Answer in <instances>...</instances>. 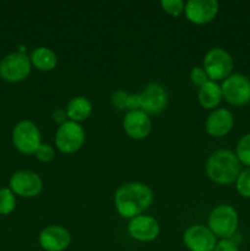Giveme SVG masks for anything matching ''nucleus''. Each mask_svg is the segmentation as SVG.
<instances>
[{"label":"nucleus","mask_w":250,"mask_h":251,"mask_svg":"<svg viewBox=\"0 0 250 251\" xmlns=\"http://www.w3.org/2000/svg\"><path fill=\"white\" fill-rule=\"evenodd\" d=\"M141 100V110L146 114H159L168 105V93L163 85L151 82L139 93Z\"/></svg>","instance_id":"10"},{"label":"nucleus","mask_w":250,"mask_h":251,"mask_svg":"<svg viewBox=\"0 0 250 251\" xmlns=\"http://www.w3.org/2000/svg\"><path fill=\"white\" fill-rule=\"evenodd\" d=\"M159 232H161V228H159L158 221L152 216H136L129 220V223H127V233L132 239L137 242H153L159 235Z\"/></svg>","instance_id":"12"},{"label":"nucleus","mask_w":250,"mask_h":251,"mask_svg":"<svg viewBox=\"0 0 250 251\" xmlns=\"http://www.w3.org/2000/svg\"><path fill=\"white\" fill-rule=\"evenodd\" d=\"M125 134L134 140H144L151 134L152 123L150 115L144 110H131L125 114L123 119Z\"/></svg>","instance_id":"15"},{"label":"nucleus","mask_w":250,"mask_h":251,"mask_svg":"<svg viewBox=\"0 0 250 251\" xmlns=\"http://www.w3.org/2000/svg\"><path fill=\"white\" fill-rule=\"evenodd\" d=\"M86 140L85 130L78 123L68 120L55 132V146L61 153L71 154L83 146Z\"/></svg>","instance_id":"6"},{"label":"nucleus","mask_w":250,"mask_h":251,"mask_svg":"<svg viewBox=\"0 0 250 251\" xmlns=\"http://www.w3.org/2000/svg\"><path fill=\"white\" fill-rule=\"evenodd\" d=\"M51 119H53V122L55 123V124H58L59 126L63 125L64 123H66L69 120L68 114H66V109H63V108L55 109L53 112V114H51Z\"/></svg>","instance_id":"29"},{"label":"nucleus","mask_w":250,"mask_h":251,"mask_svg":"<svg viewBox=\"0 0 250 251\" xmlns=\"http://www.w3.org/2000/svg\"><path fill=\"white\" fill-rule=\"evenodd\" d=\"M203 70L211 81H223L232 75L234 60L225 49L215 47L211 48L203 56Z\"/></svg>","instance_id":"4"},{"label":"nucleus","mask_w":250,"mask_h":251,"mask_svg":"<svg viewBox=\"0 0 250 251\" xmlns=\"http://www.w3.org/2000/svg\"><path fill=\"white\" fill-rule=\"evenodd\" d=\"M92 103L85 96H76L71 98L66 105V114H68L69 120L78 123V124L87 120L92 114Z\"/></svg>","instance_id":"17"},{"label":"nucleus","mask_w":250,"mask_h":251,"mask_svg":"<svg viewBox=\"0 0 250 251\" xmlns=\"http://www.w3.org/2000/svg\"><path fill=\"white\" fill-rule=\"evenodd\" d=\"M31 64L41 71H51L58 64V56L48 47H37L29 55Z\"/></svg>","instance_id":"19"},{"label":"nucleus","mask_w":250,"mask_h":251,"mask_svg":"<svg viewBox=\"0 0 250 251\" xmlns=\"http://www.w3.org/2000/svg\"><path fill=\"white\" fill-rule=\"evenodd\" d=\"M205 171L211 181L220 185H228L235 183L242 172V163L234 152L229 150H218L208 157Z\"/></svg>","instance_id":"2"},{"label":"nucleus","mask_w":250,"mask_h":251,"mask_svg":"<svg viewBox=\"0 0 250 251\" xmlns=\"http://www.w3.org/2000/svg\"><path fill=\"white\" fill-rule=\"evenodd\" d=\"M161 7L171 16H180L185 9L183 0H161Z\"/></svg>","instance_id":"23"},{"label":"nucleus","mask_w":250,"mask_h":251,"mask_svg":"<svg viewBox=\"0 0 250 251\" xmlns=\"http://www.w3.org/2000/svg\"><path fill=\"white\" fill-rule=\"evenodd\" d=\"M198 98L199 103H200L202 108L210 110L216 109L223 100L221 86L217 82H215V81L210 80L199 88Z\"/></svg>","instance_id":"18"},{"label":"nucleus","mask_w":250,"mask_h":251,"mask_svg":"<svg viewBox=\"0 0 250 251\" xmlns=\"http://www.w3.org/2000/svg\"><path fill=\"white\" fill-rule=\"evenodd\" d=\"M220 10L217 0H189L185 2V17L195 25H206L216 19Z\"/></svg>","instance_id":"11"},{"label":"nucleus","mask_w":250,"mask_h":251,"mask_svg":"<svg viewBox=\"0 0 250 251\" xmlns=\"http://www.w3.org/2000/svg\"><path fill=\"white\" fill-rule=\"evenodd\" d=\"M239 225L238 212L233 206L223 203L218 205L210 212L207 218V227L221 239H232Z\"/></svg>","instance_id":"3"},{"label":"nucleus","mask_w":250,"mask_h":251,"mask_svg":"<svg viewBox=\"0 0 250 251\" xmlns=\"http://www.w3.org/2000/svg\"><path fill=\"white\" fill-rule=\"evenodd\" d=\"M153 202V191L140 181H129L117 189L114 194L115 210L120 217L131 218L142 215Z\"/></svg>","instance_id":"1"},{"label":"nucleus","mask_w":250,"mask_h":251,"mask_svg":"<svg viewBox=\"0 0 250 251\" xmlns=\"http://www.w3.org/2000/svg\"><path fill=\"white\" fill-rule=\"evenodd\" d=\"M235 189L242 198L250 199V168L242 169L235 180Z\"/></svg>","instance_id":"22"},{"label":"nucleus","mask_w":250,"mask_h":251,"mask_svg":"<svg viewBox=\"0 0 250 251\" xmlns=\"http://www.w3.org/2000/svg\"><path fill=\"white\" fill-rule=\"evenodd\" d=\"M190 80L194 85L198 86V87L200 88L201 86L205 85L206 82H208L210 78H208L207 74H206V71L203 70V68L195 66V68H193L190 70Z\"/></svg>","instance_id":"25"},{"label":"nucleus","mask_w":250,"mask_h":251,"mask_svg":"<svg viewBox=\"0 0 250 251\" xmlns=\"http://www.w3.org/2000/svg\"><path fill=\"white\" fill-rule=\"evenodd\" d=\"M29 56L24 51L9 54L0 61V77L7 82H20L31 73Z\"/></svg>","instance_id":"8"},{"label":"nucleus","mask_w":250,"mask_h":251,"mask_svg":"<svg viewBox=\"0 0 250 251\" xmlns=\"http://www.w3.org/2000/svg\"><path fill=\"white\" fill-rule=\"evenodd\" d=\"M234 153L238 157L240 163L250 168V132L240 137Z\"/></svg>","instance_id":"20"},{"label":"nucleus","mask_w":250,"mask_h":251,"mask_svg":"<svg viewBox=\"0 0 250 251\" xmlns=\"http://www.w3.org/2000/svg\"><path fill=\"white\" fill-rule=\"evenodd\" d=\"M12 142L21 153L34 154L42 145V134L33 122L22 120L12 130Z\"/></svg>","instance_id":"5"},{"label":"nucleus","mask_w":250,"mask_h":251,"mask_svg":"<svg viewBox=\"0 0 250 251\" xmlns=\"http://www.w3.org/2000/svg\"><path fill=\"white\" fill-rule=\"evenodd\" d=\"M36 158L38 159L39 162H43V163H48V162L53 161L54 157H55V150H54L53 146L48 144H42L41 146L38 147V150L34 153Z\"/></svg>","instance_id":"24"},{"label":"nucleus","mask_w":250,"mask_h":251,"mask_svg":"<svg viewBox=\"0 0 250 251\" xmlns=\"http://www.w3.org/2000/svg\"><path fill=\"white\" fill-rule=\"evenodd\" d=\"M10 189L22 198H36L43 190V180L36 172L21 169L10 178Z\"/></svg>","instance_id":"9"},{"label":"nucleus","mask_w":250,"mask_h":251,"mask_svg":"<svg viewBox=\"0 0 250 251\" xmlns=\"http://www.w3.org/2000/svg\"><path fill=\"white\" fill-rule=\"evenodd\" d=\"M233 126H234V115L225 108H216L206 118V132L212 137L225 136L232 131Z\"/></svg>","instance_id":"16"},{"label":"nucleus","mask_w":250,"mask_h":251,"mask_svg":"<svg viewBox=\"0 0 250 251\" xmlns=\"http://www.w3.org/2000/svg\"><path fill=\"white\" fill-rule=\"evenodd\" d=\"M213 251H239L238 245L232 239H222L216 244Z\"/></svg>","instance_id":"27"},{"label":"nucleus","mask_w":250,"mask_h":251,"mask_svg":"<svg viewBox=\"0 0 250 251\" xmlns=\"http://www.w3.org/2000/svg\"><path fill=\"white\" fill-rule=\"evenodd\" d=\"M141 109V100H140L139 93H129L126 100V110L131 112V110H139Z\"/></svg>","instance_id":"28"},{"label":"nucleus","mask_w":250,"mask_h":251,"mask_svg":"<svg viewBox=\"0 0 250 251\" xmlns=\"http://www.w3.org/2000/svg\"><path fill=\"white\" fill-rule=\"evenodd\" d=\"M38 242L46 251H64L70 245L71 234L61 226H48L39 233Z\"/></svg>","instance_id":"14"},{"label":"nucleus","mask_w":250,"mask_h":251,"mask_svg":"<svg viewBox=\"0 0 250 251\" xmlns=\"http://www.w3.org/2000/svg\"><path fill=\"white\" fill-rule=\"evenodd\" d=\"M185 247L190 251H213L217 240L206 226L195 225L189 227L183 235Z\"/></svg>","instance_id":"13"},{"label":"nucleus","mask_w":250,"mask_h":251,"mask_svg":"<svg viewBox=\"0 0 250 251\" xmlns=\"http://www.w3.org/2000/svg\"><path fill=\"white\" fill-rule=\"evenodd\" d=\"M129 93L125 92L123 90H117L112 93L110 96V103L114 108H117L118 110H124L126 109V100Z\"/></svg>","instance_id":"26"},{"label":"nucleus","mask_w":250,"mask_h":251,"mask_svg":"<svg viewBox=\"0 0 250 251\" xmlns=\"http://www.w3.org/2000/svg\"><path fill=\"white\" fill-rule=\"evenodd\" d=\"M223 100L232 105L250 103V78L243 74H232L221 85Z\"/></svg>","instance_id":"7"},{"label":"nucleus","mask_w":250,"mask_h":251,"mask_svg":"<svg viewBox=\"0 0 250 251\" xmlns=\"http://www.w3.org/2000/svg\"><path fill=\"white\" fill-rule=\"evenodd\" d=\"M16 199L15 194L10 188L0 189V213L1 215H9L15 210Z\"/></svg>","instance_id":"21"}]
</instances>
